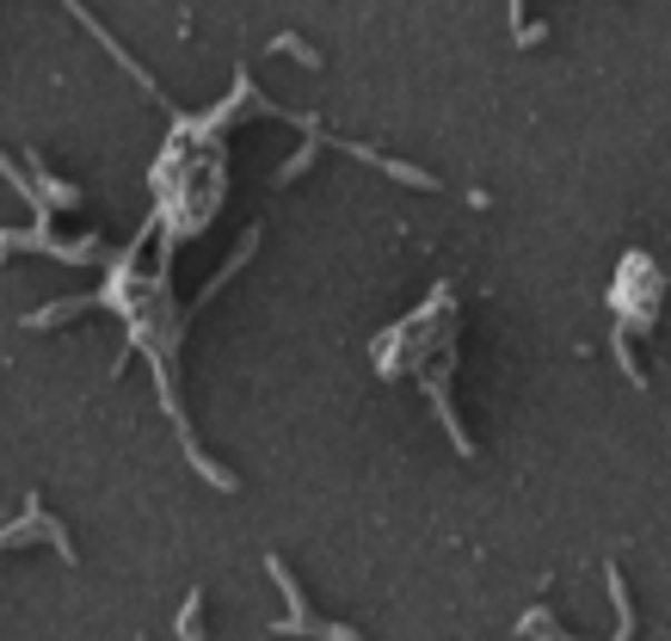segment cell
Instances as JSON below:
<instances>
[{"mask_svg": "<svg viewBox=\"0 0 671 641\" xmlns=\"http://www.w3.org/2000/svg\"><path fill=\"white\" fill-rule=\"evenodd\" d=\"M352 155H357V160H376L382 174H395L401 186H420V191H437V179L425 174V167H407V160H388V155H376V148H352Z\"/></svg>", "mask_w": 671, "mask_h": 641, "instance_id": "cell-1", "label": "cell"}, {"mask_svg": "<svg viewBox=\"0 0 671 641\" xmlns=\"http://www.w3.org/2000/svg\"><path fill=\"white\" fill-rule=\"evenodd\" d=\"M38 191H43V198L56 204V210H75V204H80V186H68V179H56L50 167H43V160H38Z\"/></svg>", "mask_w": 671, "mask_h": 641, "instance_id": "cell-3", "label": "cell"}, {"mask_svg": "<svg viewBox=\"0 0 671 641\" xmlns=\"http://www.w3.org/2000/svg\"><path fill=\"white\" fill-rule=\"evenodd\" d=\"M92 303H111V296H106V290H92V296H68V303H50V308H38V315H31V327H56V320L80 315V308H92Z\"/></svg>", "mask_w": 671, "mask_h": 641, "instance_id": "cell-2", "label": "cell"}, {"mask_svg": "<svg viewBox=\"0 0 671 641\" xmlns=\"http://www.w3.org/2000/svg\"><path fill=\"white\" fill-rule=\"evenodd\" d=\"M272 56H296V62H308V68H315V62H320V56H315V50H308V43H303V38H296V31H284V38H272Z\"/></svg>", "mask_w": 671, "mask_h": 641, "instance_id": "cell-4", "label": "cell"}, {"mask_svg": "<svg viewBox=\"0 0 671 641\" xmlns=\"http://www.w3.org/2000/svg\"><path fill=\"white\" fill-rule=\"evenodd\" d=\"M198 611H204V592H191L185 611H179V635H198Z\"/></svg>", "mask_w": 671, "mask_h": 641, "instance_id": "cell-5", "label": "cell"}]
</instances>
